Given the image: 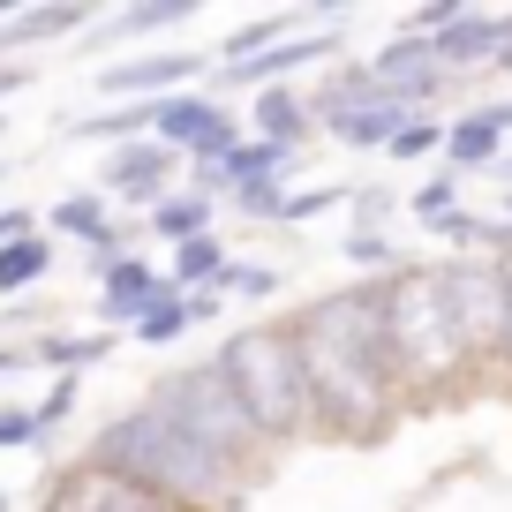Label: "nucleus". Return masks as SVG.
I'll return each instance as SVG.
<instances>
[{
    "mask_svg": "<svg viewBox=\"0 0 512 512\" xmlns=\"http://www.w3.org/2000/svg\"><path fill=\"white\" fill-rule=\"evenodd\" d=\"M294 354H302V384H309V415L317 430L339 437H377L400 415V384L384 369V324H377V279L369 287H332L309 294L287 317Z\"/></svg>",
    "mask_w": 512,
    "mask_h": 512,
    "instance_id": "nucleus-1",
    "label": "nucleus"
},
{
    "mask_svg": "<svg viewBox=\"0 0 512 512\" xmlns=\"http://www.w3.org/2000/svg\"><path fill=\"white\" fill-rule=\"evenodd\" d=\"M83 460L144 482V490H159V497H174L181 512H241V497H249V475H234L226 460H211V452L196 445V437H181L151 400H136L113 422H98L91 445H83Z\"/></svg>",
    "mask_w": 512,
    "mask_h": 512,
    "instance_id": "nucleus-2",
    "label": "nucleus"
},
{
    "mask_svg": "<svg viewBox=\"0 0 512 512\" xmlns=\"http://www.w3.org/2000/svg\"><path fill=\"white\" fill-rule=\"evenodd\" d=\"M377 324H384V369L400 384V407L422 400H452L475 362H467L460 332L445 317V294H437L430 264H400L392 279H377Z\"/></svg>",
    "mask_w": 512,
    "mask_h": 512,
    "instance_id": "nucleus-3",
    "label": "nucleus"
},
{
    "mask_svg": "<svg viewBox=\"0 0 512 512\" xmlns=\"http://www.w3.org/2000/svg\"><path fill=\"white\" fill-rule=\"evenodd\" d=\"M211 362H219L226 392L241 400L249 430L264 437V452H287V445H302V437L317 430V415H309V384H302V354H294L287 317H256V324H241V332H226Z\"/></svg>",
    "mask_w": 512,
    "mask_h": 512,
    "instance_id": "nucleus-4",
    "label": "nucleus"
},
{
    "mask_svg": "<svg viewBox=\"0 0 512 512\" xmlns=\"http://www.w3.org/2000/svg\"><path fill=\"white\" fill-rule=\"evenodd\" d=\"M144 400L159 407V415L174 422L181 437H196L211 460H226L234 475H249V482H256V467L272 460V452H264V437L249 430V415H241V400L226 392V377H219V362H211V354H204V362L166 369V377L151 384Z\"/></svg>",
    "mask_w": 512,
    "mask_h": 512,
    "instance_id": "nucleus-5",
    "label": "nucleus"
},
{
    "mask_svg": "<svg viewBox=\"0 0 512 512\" xmlns=\"http://www.w3.org/2000/svg\"><path fill=\"white\" fill-rule=\"evenodd\" d=\"M430 272H437V294H445V317H452V332H460L467 362L475 369L505 362V339H512V287H505V272L512 264L445 256V264H430Z\"/></svg>",
    "mask_w": 512,
    "mask_h": 512,
    "instance_id": "nucleus-6",
    "label": "nucleus"
},
{
    "mask_svg": "<svg viewBox=\"0 0 512 512\" xmlns=\"http://www.w3.org/2000/svg\"><path fill=\"white\" fill-rule=\"evenodd\" d=\"M309 121H317L324 136H339L347 151H384L407 121H415V106H400V98L369 91L362 68H339V76L324 83L317 98H309Z\"/></svg>",
    "mask_w": 512,
    "mask_h": 512,
    "instance_id": "nucleus-7",
    "label": "nucleus"
},
{
    "mask_svg": "<svg viewBox=\"0 0 512 512\" xmlns=\"http://www.w3.org/2000/svg\"><path fill=\"white\" fill-rule=\"evenodd\" d=\"M151 144L181 151L189 166H219L226 151L241 144V113L226 106V98H204V91L151 98Z\"/></svg>",
    "mask_w": 512,
    "mask_h": 512,
    "instance_id": "nucleus-8",
    "label": "nucleus"
},
{
    "mask_svg": "<svg viewBox=\"0 0 512 512\" xmlns=\"http://www.w3.org/2000/svg\"><path fill=\"white\" fill-rule=\"evenodd\" d=\"M38 512H181L174 497L144 490V482L113 475V467H91V460H68L46 475L38 490Z\"/></svg>",
    "mask_w": 512,
    "mask_h": 512,
    "instance_id": "nucleus-9",
    "label": "nucleus"
},
{
    "mask_svg": "<svg viewBox=\"0 0 512 512\" xmlns=\"http://www.w3.org/2000/svg\"><path fill=\"white\" fill-rule=\"evenodd\" d=\"M369 76V91H384V98H400V106H430L437 91H445V68H437V53H430V38H384L369 61H354Z\"/></svg>",
    "mask_w": 512,
    "mask_h": 512,
    "instance_id": "nucleus-10",
    "label": "nucleus"
},
{
    "mask_svg": "<svg viewBox=\"0 0 512 512\" xmlns=\"http://www.w3.org/2000/svg\"><path fill=\"white\" fill-rule=\"evenodd\" d=\"M196 76H204V53H128V61L98 68V91L121 98V106H144V98L196 91Z\"/></svg>",
    "mask_w": 512,
    "mask_h": 512,
    "instance_id": "nucleus-11",
    "label": "nucleus"
},
{
    "mask_svg": "<svg viewBox=\"0 0 512 512\" xmlns=\"http://www.w3.org/2000/svg\"><path fill=\"white\" fill-rule=\"evenodd\" d=\"M430 53H437V68H445V83L452 76H475V68H497L512 53V8H467L452 31H437L430 38Z\"/></svg>",
    "mask_w": 512,
    "mask_h": 512,
    "instance_id": "nucleus-12",
    "label": "nucleus"
},
{
    "mask_svg": "<svg viewBox=\"0 0 512 512\" xmlns=\"http://www.w3.org/2000/svg\"><path fill=\"white\" fill-rule=\"evenodd\" d=\"M174 294V279L159 272V264H144V256H121L106 279H98V332H113L121 339L136 317H151V309Z\"/></svg>",
    "mask_w": 512,
    "mask_h": 512,
    "instance_id": "nucleus-13",
    "label": "nucleus"
},
{
    "mask_svg": "<svg viewBox=\"0 0 512 512\" xmlns=\"http://www.w3.org/2000/svg\"><path fill=\"white\" fill-rule=\"evenodd\" d=\"M181 166H189V159H181V151H166V144H151V136H144V144H121V151L106 159L98 196H106V204H144V211H151Z\"/></svg>",
    "mask_w": 512,
    "mask_h": 512,
    "instance_id": "nucleus-14",
    "label": "nucleus"
},
{
    "mask_svg": "<svg viewBox=\"0 0 512 512\" xmlns=\"http://www.w3.org/2000/svg\"><path fill=\"white\" fill-rule=\"evenodd\" d=\"M332 53H339V23H317V31L279 38L272 53H256V61H241V68H219V83L226 91H272V83H287L294 68H317V61H332Z\"/></svg>",
    "mask_w": 512,
    "mask_h": 512,
    "instance_id": "nucleus-15",
    "label": "nucleus"
},
{
    "mask_svg": "<svg viewBox=\"0 0 512 512\" xmlns=\"http://www.w3.org/2000/svg\"><path fill=\"white\" fill-rule=\"evenodd\" d=\"M256 106H249V128L264 136V144H279V151H302L309 136H317V121H309V98L302 91H287V83H272V91H249Z\"/></svg>",
    "mask_w": 512,
    "mask_h": 512,
    "instance_id": "nucleus-16",
    "label": "nucleus"
},
{
    "mask_svg": "<svg viewBox=\"0 0 512 512\" xmlns=\"http://www.w3.org/2000/svg\"><path fill=\"white\" fill-rule=\"evenodd\" d=\"M505 159V128L482 121V113H460V121H445V166L452 174H482V166Z\"/></svg>",
    "mask_w": 512,
    "mask_h": 512,
    "instance_id": "nucleus-17",
    "label": "nucleus"
},
{
    "mask_svg": "<svg viewBox=\"0 0 512 512\" xmlns=\"http://www.w3.org/2000/svg\"><path fill=\"white\" fill-rule=\"evenodd\" d=\"M211 211H219V196H204V189H166L159 204H151V234H166V241L181 249V241L211 234Z\"/></svg>",
    "mask_w": 512,
    "mask_h": 512,
    "instance_id": "nucleus-18",
    "label": "nucleus"
},
{
    "mask_svg": "<svg viewBox=\"0 0 512 512\" xmlns=\"http://www.w3.org/2000/svg\"><path fill=\"white\" fill-rule=\"evenodd\" d=\"M68 144H144L151 136V98L144 106H113V113H83V121H61Z\"/></svg>",
    "mask_w": 512,
    "mask_h": 512,
    "instance_id": "nucleus-19",
    "label": "nucleus"
},
{
    "mask_svg": "<svg viewBox=\"0 0 512 512\" xmlns=\"http://www.w3.org/2000/svg\"><path fill=\"white\" fill-rule=\"evenodd\" d=\"M46 226H53V234H68V241H83V249H98V241L113 234V204L98 189H76V196H61V204L46 211Z\"/></svg>",
    "mask_w": 512,
    "mask_h": 512,
    "instance_id": "nucleus-20",
    "label": "nucleus"
},
{
    "mask_svg": "<svg viewBox=\"0 0 512 512\" xmlns=\"http://www.w3.org/2000/svg\"><path fill=\"white\" fill-rule=\"evenodd\" d=\"M83 23H91V8H61V0L53 8H16V23L0 31V46L23 53V46H46V38H76Z\"/></svg>",
    "mask_w": 512,
    "mask_h": 512,
    "instance_id": "nucleus-21",
    "label": "nucleus"
},
{
    "mask_svg": "<svg viewBox=\"0 0 512 512\" xmlns=\"http://www.w3.org/2000/svg\"><path fill=\"white\" fill-rule=\"evenodd\" d=\"M98 354H113V332H46V339H31V362L61 369V377H76V369L98 362Z\"/></svg>",
    "mask_w": 512,
    "mask_h": 512,
    "instance_id": "nucleus-22",
    "label": "nucleus"
},
{
    "mask_svg": "<svg viewBox=\"0 0 512 512\" xmlns=\"http://www.w3.org/2000/svg\"><path fill=\"white\" fill-rule=\"evenodd\" d=\"M46 272H53V241L46 234L8 241V249H0V302H8V294H31Z\"/></svg>",
    "mask_w": 512,
    "mask_h": 512,
    "instance_id": "nucleus-23",
    "label": "nucleus"
},
{
    "mask_svg": "<svg viewBox=\"0 0 512 512\" xmlns=\"http://www.w3.org/2000/svg\"><path fill=\"white\" fill-rule=\"evenodd\" d=\"M174 23H196L189 0H136V8H113L106 31L113 38H151V31H174Z\"/></svg>",
    "mask_w": 512,
    "mask_h": 512,
    "instance_id": "nucleus-24",
    "label": "nucleus"
},
{
    "mask_svg": "<svg viewBox=\"0 0 512 512\" xmlns=\"http://www.w3.org/2000/svg\"><path fill=\"white\" fill-rule=\"evenodd\" d=\"M226 272V249H219V234H196V241H181L174 249V294H196V287H211V279Z\"/></svg>",
    "mask_w": 512,
    "mask_h": 512,
    "instance_id": "nucleus-25",
    "label": "nucleus"
},
{
    "mask_svg": "<svg viewBox=\"0 0 512 512\" xmlns=\"http://www.w3.org/2000/svg\"><path fill=\"white\" fill-rule=\"evenodd\" d=\"M302 31V16H264V23H249V31H234L219 46V68H241V61H256V53H272L279 38H294Z\"/></svg>",
    "mask_w": 512,
    "mask_h": 512,
    "instance_id": "nucleus-26",
    "label": "nucleus"
},
{
    "mask_svg": "<svg viewBox=\"0 0 512 512\" xmlns=\"http://www.w3.org/2000/svg\"><path fill=\"white\" fill-rule=\"evenodd\" d=\"M384 159H445V121H437V113H415V121L384 144Z\"/></svg>",
    "mask_w": 512,
    "mask_h": 512,
    "instance_id": "nucleus-27",
    "label": "nucleus"
},
{
    "mask_svg": "<svg viewBox=\"0 0 512 512\" xmlns=\"http://www.w3.org/2000/svg\"><path fill=\"white\" fill-rule=\"evenodd\" d=\"M211 287H219V294H241V302H272L287 279H279V264H226Z\"/></svg>",
    "mask_w": 512,
    "mask_h": 512,
    "instance_id": "nucleus-28",
    "label": "nucleus"
},
{
    "mask_svg": "<svg viewBox=\"0 0 512 512\" xmlns=\"http://www.w3.org/2000/svg\"><path fill=\"white\" fill-rule=\"evenodd\" d=\"M181 332H189V302H181V294H166L151 317L128 324V339H136V347H166V339H181Z\"/></svg>",
    "mask_w": 512,
    "mask_h": 512,
    "instance_id": "nucleus-29",
    "label": "nucleus"
},
{
    "mask_svg": "<svg viewBox=\"0 0 512 512\" xmlns=\"http://www.w3.org/2000/svg\"><path fill=\"white\" fill-rule=\"evenodd\" d=\"M407 211H415L422 226H430V219H445V211H460V174H452V166H445V174H430L415 196H407Z\"/></svg>",
    "mask_w": 512,
    "mask_h": 512,
    "instance_id": "nucleus-30",
    "label": "nucleus"
},
{
    "mask_svg": "<svg viewBox=\"0 0 512 512\" xmlns=\"http://www.w3.org/2000/svg\"><path fill=\"white\" fill-rule=\"evenodd\" d=\"M339 249H347V264H362V272H377V279H392V272H400V264H407V256L392 249V241H384V234H347V241H339Z\"/></svg>",
    "mask_w": 512,
    "mask_h": 512,
    "instance_id": "nucleus-31",
    "label": "nucleus"
},
{
    "mask_svg": "<svg viewBox=\"0 0 512 512\" xmlns=\"http://www.w3.org/2000/svg\"><path fill=\"white\" fill-rule=\"evenodd\" d=\"M76 400H83V392H76V377H53V392H46V400L31 407V422H38V445H46V437L61 430L68 415H76Z\"/></svg>",
    "mask_w": 512,
    "mask_h": 512,
    "instance_id": "nucleus-32",
    "label": "nucleus"
},
{
    "mask_svg": "<svg viewBox=\"0 0 512 512\" xmlns=\"http://www.w3.org/2000/svg\"><path fill=\"white\" fill-rule=\"evenodd\" d=\"M234 211L241 219H279V204H287V189H279V181H234Z\"/></svg>",
    "mask_w": 512,
    "mask_h": 512,
    "instance_id": "nucleus-33",
    "label": "nucleus"
},
{
    "mask_svg": "<svg viewBox=\"0 0 512 512\" xmlns=\"http://www.w3.org/2000/svg\"><path fill=\"white\" fill-rule=\"evenodd\" d=\"M347 204H354V219H362L354 234H384V219L400 211V196H392V189H354Z\"/></svg>",
    "mask_w": 512,
    "mask_h": 512,
    "instance_id": "nucleus-34",
    "label": "nucleus"
},
{
    "mask_svg": "<svg viewBox=\"0 0 512 512\" xmlns=\"http://www.w3.org/2000/svg\"><path fill=\"white\" fill-rule=\"evenodd\" d=\"M347 196L354 189H302V196H287V204H279V219H324V211H332V204H347Z\"/></svg>",
    "mask_w": 512,
    "mask_h": 512,
    "instance_id": "nucleus-35",
    "label": "nucleus"
},
{
    "mask_svg": "<svg viewBox=\"0 0 512 512\" xmlns=\"http://www.w3.org/2000/svg\"><path fill=\"white\" fill-rule=\"evenodd\" d=\"M23 445H38L31 407H0V452H23Z\"/></svg>",
    "mask_w": 512,
    "mask_h": 512,
    "instance_id": "nucleus-36",
    "label": "nucleus"
},
{
    "mask_svg": "<svg viewBox=\"0 0 512 512\" xmlns=\"http://www.w3.org/2000/svg\"><path fill=\"white\" fill-rule=\"evenodd\" d=\"M38 234V211H23V204H0V249L8 241H31Z\"/></svg>",
    "mask_w": 512,
    "mask_h": 512,
    "instance_id": "nucleus-37",
    "label": "nucleus"
},
{
    "mask_svg": "<svg viewBox=\"0 0 512 512\" xmlns=\"http://www.w3.org/2000/svg\"><path fill=\"white\" fill-rule=\"evenodd\" d=\"M23 83H31V68H23V61H0V98H16Z\"/></svg>",
    "mask_w": 512,
    "mask_h": 512,
    "instance_id": "nucleus-38",
    "label": "nucleus"
},
{
    "mask_svg": "<svg viewBox=\"0 0 512 512\" xmlns=\"http://www.w3.org/2000/svg\"><path fill=\"white\" fill-rule=\"evenodd\" d=\"M16 369H31V347H0V377H16Z\"/></svg>",
    "mask_w": 512,
    "mask_h": 512,
    "instance_id": "nucleus-39",
    "label": "nucleus"
},
{
    "mask_svg": "<svg viewBox=\"0 0 512 512\" xmlns=\"http://www.w3.org/2000/svg\"><path fill=\"white\" fill-rule=\"evenodd\" d=\"M490 174H497V181H505V189H512V151H505V159H497V166H490Z\"/></svg>",
    "mask_w": 512,
    "mask_h": 512,
    "instance_id": "nucleus-40",
    "label": "nucleus"
},
{
    "mask_svg": "<svg viewBox=\"0 0 512 512\" xmlns=\"http://www.w3.org/2000/svg\"><path fill=\"white\" fill-rule=\"evenodd\" d=\"M505 287H512V272H505ZM505 369H512V339H505Z\"/></svg>",
    "mask_w": 512,
    "mask_h": 512,
    "instance_id": "nucleus-41",
    "label": "nucleus"
},
{
    "mask_svg": "<svg viewBox=\"0 0 512 512\" xmlns=\"http://www.w3.org/2000/svg\"><path fill=\"white\" fill-rule=\"evenodd\" d=\"M0 136H8V113H0Z\"/></svg>",
    "mask_w": 512,
    "mask_h": 512,
    "instance_id": "nucleus-42",
    "label": "nucleus"
},
{
    "mask_svg": "<svg viewBox=\"0 0 512 512\" xmlns=\"http://www.w3.org/2000/svg\"><path fill=\"white\" fill-rule=\"evenodd\" d=\"M0 512H8V497H0Z\"/></svg>",
    "mask_w": 512,
    "mask_h": 512,
    "instance_id": "nucleus-43",
    "label": "nucleus"
},
{
    "mask_svg": "<svg viewBox=\"0 0 512 512\" xmlns=\"http://www.w3.org/2000/svg\"><path fill=\"white\" fill-rule=\"evenodd\" d=\"M0 181H8V174H0Z\"/></svg>",
    "mask_w": 512,
    "mask_h": 512,
    "instance_id": "nucleus-44",
    "label": "nucleus"
}]
</instances>
